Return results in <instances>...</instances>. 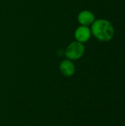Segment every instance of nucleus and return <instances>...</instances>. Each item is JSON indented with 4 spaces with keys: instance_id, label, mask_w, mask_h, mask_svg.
Masks as SVG:
<instances>
[{
    "instance_id": "nucleus-1",
    "label": "nucleus",
    "mask_w": 125,
    "mask_h": 126,
    "mask_svg": "<svg viewBox=\"0 0 125 126\" xmlns=\"http://www.w3.org/2000/svg\"><path fill=\"white\" fill-rule=\"evenodd\" d=\"M91 34L101 41H109L114 35L112 24L106 19L95 20L91 24Z\"/></svg>"
},
{
    "instance_id": "nucleus-2",
    "label": "nucleus",
    "mask_w": 125,
    "mask_h": 126,
    "mask_svg": "<svg viewBox=\"0 0 125 126\" xmlns=\"http://www.w3.org/2000/svg\"><path fill=\"white\" fill-rule=\"evenodd\" d=\"M85 46L83 44L77 41L71 42L65 50V56L71 61H77L80 59L85 53Z\"/></svg>"
},
{
    "instance_id": "nucleus-3",
    "label": "nucleus",
    "mask_w": 125,
    "mask_h": 126,
    "mask_svg": "<svg viewBox=\"0 0 125 126\" xmlns=\"http://www.w3.org/2000/svg\"><path fill=\"white\" fill-rule=\"evenodd\" d=\"M91 36V29L87 26L80 25L74 31V38L75 40L82 44L86 43L89 41Z\"/></svg>"
},
{
    "instance_id": "nucleus-4",
    "label": "nucleus",
    "mask_w": 125,
    "mask_h": 126,
    "mask_svg": "<svg viewBox=\"0 0 125 126\" xmlns=\"http://www.w3.org/2000/svg\"><path fill=\"white\" fill-rule=\"evenodd\" d=\"M59 69L60 73L66 78H69L74 75L75 73V65L72 61L69 59L63 60L59 66Z\"/></svg>"
},
{
    "instance_id": "nucleus-5",
    "label": "nucleus",
    "mask_w": 125,
    "mask_h": 126,
    "mask_svg": "<svg viewBox=\"0 0 125 126\" xmlns=\"http://www.w3.org/2000/svg\"><path fill=\"white\" fill-rule=\"evenodd\" d=\"M77 21L80 25L88 27L95 21V16L90 10H82L77 16Z\"/></svg>"
}]
</instances>
